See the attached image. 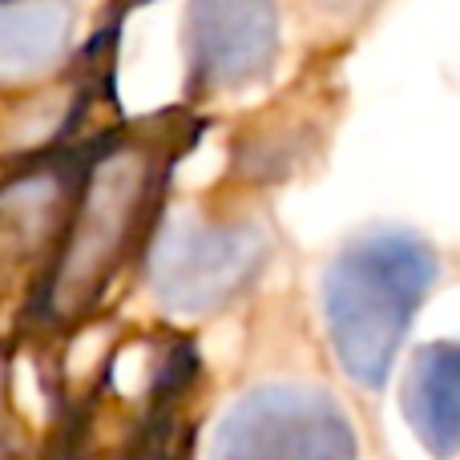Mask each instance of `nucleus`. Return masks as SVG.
Returning a JSON list of instances; mask_svg holds the SVG:
<instances>
[{"instance_id":"nucleus-1","label":"nucleus","mask_w":460,"mask_h":460,"mask_svg":"<svg viewBox=\"0 0 460 460\" xmlns=\"http://www.w3.org/2000/svg\"><path fill=\"white\" fill-rule=\"evenodd\" d=\"M207 121L190 102L134 121H110L93 137L69 226L53 262L24 299V327L45 340L73 335L97 315L121 275L142 259L170 210L174 170L199 146Z\"/></svg>"},{"instance_id":"nucleus-2","label":"nucleus","mask_w":460,"mask_h":460,"mask_svg":"<svg viewBox=\"0 0 460 460\" xmlns=\"http://www.w3.org/2000/svg\"><path fill=\"white\" fill-rule=\"evenodd\" d=\"M437 283V246L404 226L359 230L332 254L319 283V307L327 348L356 388H388L408 332Z\"/></svg>"},{"instance_id":"nucleus-3","label":"nucleus","mask_w":460,"mask_h":460,"mask_svg":"<svg viewBox=\"0 0 460 460\" xmlns=\"http://www.w3.org/2000/svg\"><path fill=\"white\" fill-rule=\"evenodd\" d=\"M126 356L110 359L89 396L85 429L69 453L85 460H186L194 445V408H199L202 359L194 343L178 332L150 335L142 380H129Z\"/></svg>"},{"instance_id":"nucleus-4","label":"nucleus","mask_w":460,"mask_h":460,"mask_svg":"<svg viewBox=\"0 0 460 460\" xmlns=\"http://www.w3.org/2000/svg\"><path fill=\"white\" fill-rule=\"evenodd\" d=\"M267 262L270 230L262 218L238 210L178 207L166 210L137 275L162 315L199 323L234 307L259 283Z\"/></svg>"},{"instance_id":"nucleus-5","label":"nucleus","mask_w":460,"mask_h":460,"mask_svg":"<svg viewBox=\"0 0 460 460\" xmlns=\"http://www.w3.org/2000/svg\"><path fill=\"white\" fill-rule=\"evenodd\" d=\"M207 460H359V432L335 392L270 380L246 388L218 416Z\"/></svg>"},{"instance_id":"nucleus-6","label":"nucleus","mask_w":460,"mask_h":460,"mask_svg":"<svg viewBox=\"0 0 460 460\" xmlns=\"http://www.w3.org/2000/svg\"><path fill=\"white\" fill-rule=\"evenodd\" d=\"M283 57L279 0H186L182 65L186 102H218L267 85Z\"/></svg>"},{"instance_id":"nucleus-7","label":"nucleus","mask_w":460,"mask_h":460,"mask_svg":"<svg viewBox=\"0 0 460 460\" xmlns=\"http://www.w3.org/2000/svg\"><path fill=\"white\" fill-rule=\"evenodd\" d=\"M97 134L21 158L0 174V287H13L24 275L32 295L40 283L69 226Z\"/></svg>"},{"instance_id":"nucleus-8","label":"nucleus","mask_w":460,"mask_h":460,"mask_svg":"<svg viewBox=\"0 0 460 460\" xmlns=\"http://www.w3.org/2000/svg\"><path fill=\"white\" fill-rule=\"evenodd\" d=\"M327 126H332V110L323 93L311 85H295L291 93L262 105L230 134L226 178L246 190L291 182L323 150Z\"/></svg>"},{"instance_id":"nucleus-9","label":"nucleus","mask_w":460,"mask_h":460,"mask_svg":"<svg viewBox=\"0 0 460 460\" xmlns=\"http://www.w3.org/2000/svg\"><path fill=\"white\" fill-rule=\"evenodd\" d=\"M73 0H0V89H37L73 61Z\"/></svg>"},{"instance_id":"nucleus-10","label":"nucleus","mask_w":460,"mask_h":460,"mask_svg":"<svg viewBox=\"0 0 460 460\" xmlns=\"http://www.w3.org/2000/svg\"><path fill=\"white\" fill-rule=\"evenodd\" d=\"M400 412L432 460L460 456V340L424 343L408 359Z\"/></svg>"},{"instance_id":"nucleus-11","label":"nucleus","mask_w":460,"mask_h":460,"mask_svg":"<svg viewBox=\"0 0 460 460\" xmlns=\"http://www.w3.org/2000/svg\"><path fill=\"white\" fill-rule=\"evenodd\" d=\"M311 32H356L384 0H291Z\"/></svg>"},{"instance_id":"nucleus-12","label":"nucleus","mask_w":460,"mask_h":460,"mask_svg":"<svg viewBox=\"0 0 460 460\" xmlns=\"http://www.w3.org/2000/svg\"><path fill=\"white\" fill-rule=\"evenodd\" d=\"M142 4H150V0H110V24H121L134 8H142Z\"/></svg>"}]
</instances>
